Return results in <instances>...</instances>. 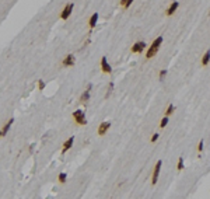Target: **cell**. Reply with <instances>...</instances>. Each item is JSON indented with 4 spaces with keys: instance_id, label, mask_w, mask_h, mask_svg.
<instances>
[{
    "instance_id": "cell-1",
    "label": "cell",
    "mask_w": 210,
    "mask_h": 199,
    "mask_svg": "<svg viewBox=\"0 0 210 199\" xmlns=\"http://www.w3.org/2000/svg\"><path fill=\"white\" fill-rule=\"evenodd\" d=\"M161 44H162V36H158V38H156V39H154V42H153V44L150 45V48L147 49L146 58H147V59H151V58H154V56L157 55L158 49H160Z\"/></svg>"
},
{
    "instance_id": "cell-2",
    "label": "cell",
    "mask_w": 210,
    "mask_h": 199,
    "mask_svg": "<svg viewBox=\"0 0 210 199\" xmlns=\"http://www.w3.org/2000/svg\"><path fill=\"white\" fill-rule=\"evenodd\" d=\"M161 166H162V161L158 160L154 166V170H153V174H151V184L156 185L157 181H158V175H160V171H161Z\"/></svg>"
},
{
    "instance_id": "cell-3",
    "label": "cell",
    "mask_w": 210,
    "mask_h": 199,
    "mask_svg": "<svg viewBox=\"0 0 210 199\" xmlns=\"http://www.w3.org/2000/svg\"><path fill=\"white\" fill-rule=\"evenodd\" d=\"M73 119H74L76 123H79V125H85V123H87L85 115H84V112H83L81 109H76V111L73 112Z\"/></svg>"
},
{
    "instance_id": "cell-4",
    "label": "cell",
    "mask_w": 210,
    "mask_h": 199,
    "mask_svg": "<svg viewBox=\"0 0 210 199\" xmlns=\"http://www.w3.org/2000/svg\"><path fill=\"white\" fill-rule=\"evenodd\" d=\"M73 7H74V3H69V4H66V6H65V9L62 10V14H60V18H62V20H67L69 17L72 16Z\"/></svg>"
},
{
    "instance_id": "cell-5",
    "label": "cell",
    "mask_w": 210,
    "mask_h": 199,
    "mask_svg": "<svg viewBox=\"0 0 210 199\" xmlns=\"http://www.w3.org/2000/svg\"><path fill=\"white\" fill-rule=\"evenodd\" d=\"M146 48V44L144 41H139V42H136L133 46H132V53H140V52H143Z\"/></svg>"
},
{
    "instance_id": "cell-6",
    "label": "cell",
    "mask_w": 210,
    "mask_h": 199,
    "mask_svg": "<svg viewBox=\"0 0 210 199\" xmlns=\"http://www.w3.org/2000/svg\"><path fill=\"white\" fill-rule=\"evenodd\" d=\"M101 70H102L104 73H111V72H112V67L108 63V60H107L105 56H102V59H101Z\"/></svg>"
},
{
    "instance_id": "cell-7",
    "label": "cell",
    "mask_w": 210,
    "mask_h": 199,
    "mask_svg": "<svg viewBox=\"0 0 210 199\" xmlns=\"http://www.w3.org/2000/svg\"><path fill=\"white\" fill-rule=\"evenodd\" d=\"M109 128H111V123H109V122H102V123L98 126V135H99V136H104L105 133L109 131Z\"/></svg>"
},
{
    "instance_id": "cell-8",
    "label": "cell",
    "mask_w": 210,
    "mask_h": 199,
    "mask_svg": "<svg viewBox=\"0 0 210 199\" xmlns=\"http://www.w3.org/2000/svg\"><path fill=\"white\" fill-rule=\"evenodd\" d=\"M90 90H91V84H88V86H87V90L81 94V97H80L81 104H87V101L90 100Z\"/></svg>"
},
{
    "instance_id": "cell-9",
    "label": "cell",
    "mask_w": 210,
    "mask_h": 199,
    "mask_svg": "<svg viewBox=\"0 0 210 199\" xmlns=\"http://www.w3.org/2000/svg\"><path fill=\"white\" fill-rule=\"evenodd\" d=\"M178 7H179V1H172V3H171V6L167 9L165 14H167V16H172V14H174V13L178 10Z\"/></svg>"
},
{
    "instance_id": "cell-10",
    "label": "cell",
    "mask_w": 210,
    "mask_h": 199,
    "mask_svg": "<svg viewBox=\"0 0 210 199\" xmlns=\"http://www.w3.org/2000/svg\"><path fill=\"white\" fill-rule=\"evenodd\" d=\"M74 62H76V58H74V55H67L65 59H63V66H66V67L73 66V65H74Z\"/></svg>"
},
{
    "instance_id": "cell-11",
    "label": "cell",
    "mask_w": 210,
    "mask_h": 199,
    "mask_svg": "<svg viewBox=\"0 0 210 199\" xmlns=\"http://www.w3.org/2000/svg\"><path fill=\"white\" fill-rule=\"evenodd\" d=\"M73 142H74V137L72 136V137H69L65 143H63V149H62V153H63V154H65L67 150H70V147L73 146Z\"/></svg>"
},
{
    "instance_id": "cell-12",
    "label": "cell",
    "mask_w": 210,
    "mask_h": 199,
    "mask_svg": "<svg viewBox=\"0 0 210 199\" xmlns=\"http://www.w3.org/2000/svg\"><path fill=\"white\" fill-rule=\"evenodd\" d=\"M97 21H98V13H94L93 16L90 17V21H88V25H90V30H93L95 25H97Z\"/></svg>"
},
{
    "instance_id": "cell-13",
    "label": "cell",
    "mask_w": 210,
    "mask_h": 199,
    "mask_svg": "<svg viewBox=\"0 0 210 199\" xmlns=\"http://www.w3.org/2000/svg\"><path fill=\"white\" fill-rule=\"evenodd\" d=\"M210 62V49L203 55V58H202V66H207Z\"/></svg>"
},
{
    "instance_id": "cell-14",
    "label": "cell",
    "mask_w": 210,
    "mask_h": 199,
    "mask_svg": "<svg viewBox=\"0 0 210 199\" xmlns=\"http://www.w3.org/2000/svg\"><path fill=\"white\" fill-rule=\"evenodd\" d=\"M13 122H14V119L11 118V119H10V121H9V122H7V123L4 125V128H3V131H1V135H3V136H6V135H7L9 129H10V126L13 125Z\"/></svg>"
},
{
    "instance_id": "cell-15",
    "label": "cell",
    "mask_w": 210,
    "mask_h": 199,
    "mask_svg": "<svg viewBox=\"0 0 210 199\" xmlns=\"http://www.w3.org/2000/svg\"><path fill=\"white\" fill-rule=\"evenodd\" d=\"M174 111H175V107H174V104H170V105H168V108L165 109V115H167V116L172 115V114H174Z\"/></svg>"
},
{
    "instance_id": "cell-16",
    "label": "cell",
    "mask_w": 210,
    "mask_h": 199,
    "mask_svg": "<svg viewBox=\"0 0 210 199\" xmlns=\"http://www.w3.org/2000/svg\"><path fill=\"white\" fill-rule=\"evenodd\" d=\"M185 168V163H184V157H179L178 160V164H177V170L178 171H182Z\"/></svg>"
},
{
    "instance_id": "cell-17",
    "label": "cell",
    "mask_w": 210,
    "mask_h": 199,
    "mask_svg": "<svg viewBox=\"0 0 210 199\" xmlns=\"http://www.w3.org/2000/svg\"><path fill=\"white\" fill-rule=\"evenodd\" d=\"M132 1H133V0H121V4H122L123 9H128L130 4H132Z\"/></svg>"
},
{
    "instance_id": "cell-18",
    "label": "cell",
    "mask_w": 210,
    "mask_h": 199,
    "mask_svg": "<svg viewBox=\"0 0 210 199\" xmlns=\"http://www.w3.org/2000/svg\"><path fill=\"white\" fill-rule=\"evenodd\" d=\"M167 123H168V116L164 115V118H162L161 122H160V128H165V126H167Z\"/></svg>"
},
{
    "instance_id": "cell-19",
    "label": "cell",
    "mask_w": 210,
    "mask_h": 199,
    "mask_svg": "<svg viewBox=\"0 0 210 199\" xmlns=\"http://www.w3.org/2000/svg\"><path fill=\"white\" fill-rule=\"evenodd\" d=\"M66 178H67V177H66V174L65 172H60V174H59V177H58V180H59V182L60 184H63L66 181Z\"/></svg>"
},
{
    "instance_id": "cell-20",
    "label": "cell",
    "mask_w": 210,
    "mask_h": 199,
    "mask_svg": "<svg viewBox=\"0 0 210 199\" xmlns=\"http://www.w3.org/2000/svg\"><path fill=\"white\" fill-rule=\"evenodd\" d=\"M112 90H113V83L111 82L109 86H108V91H107V96H105V97H109V96H111V93H112Z\"/></svg>"
},
{
    "instance_id": "cell-21",
    "label": "cell",
    "mask_w": 210,
    "mask_h": 199,
    "mask_svg": "<svg viewBox=\"0 0 210 199\" xmlns=\"http://www.w3.org/2000/svg\"><path fill=\"white\" fill-rule=\"evenodd\" d=\"M165 76H167V70H165V69H162L161 72H160V74H158V79H160V80H164V77H165Z\"/></svg>"
},
{
    "instance_id": "cell-22",
    "label": "cell",
    "mask_w": 210,
    "mask_h": 199,
    "mask_svg": "<svg viewBox=\"0 0 210 199\" xmlns=\"http://www.w3.org/2000/svg\"><path fill=\"white\" fill-rule=\"evenodd\" d=\"M203 146H205V140L202 139V140L199 142V145H197V151H199V153H200V151L203 150Z\"/></svg>"
},
{
    "instance_id": "cell-23",
    "label": "cell",
    "mask_w": 210,
    "mask_h": 199,
    "mask_svg": "<svg viewBox=\"0 0 210 199\" xmlns=\"http://www.w3.org/2000/svg\"><path fill=\"white\" fill-rule=\"evenodd\" d=\"M158 136H160V135H157V133H154V135L151 136V143H154V142H157V140H158Z\"/></svg>"
},
{
    "instance_id": "cell-24",
    "label": "cell",
    "mask_w": 210,
    "mask_h": 199,
    "mask_svg": "<svg viewBox=\"0 0 210 199\" xmlns=\"http://www.w3.org/2000/svg\"><path fill=\"white\" fill-rule=\"evenodd\" d=\"M38 88H39V90H44V88H45V83H44L42 80L38 82Z\"/></svg>"
},
{
    "instance_id": "cell-25",
    "label": "cell",
    "mask_w": 210,
    "mask_h": 199,
    "mask_svg": "<svg viewBox=\"0 0 210 199\" xmlns=\"http://www.w3.org/2000/svg\"><path fill=\"white\" fill-rule=\"evenodd\" d=\"M1 136H3V135H1V131H0V137H1Z\"/></svg>"
},
{
    "instance_id": "cell-26",
    "label": "cell",
    "mask_w": 210,
    "mask_h": 199,
    "mask_svg": "<svg viewBox=\"0 0 210 199\" xmlns=\"http://www.w3.org/2000/svg\"><path fill=\"white\" fill-rule=\"evenodd\" d=\"M209 16H210V11H209Z\"/></svg>"
}]
</instances>
